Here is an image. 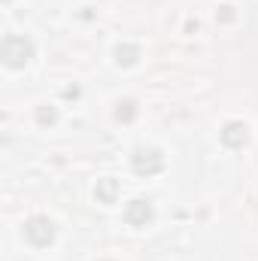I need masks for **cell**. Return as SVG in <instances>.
Instances as JSON below:
<instances>
[{"mask_svg": "<svg viewBox=\"0 0 258 261\" xmlns=\"http://www.w3.org/2000/svg\"><path fill=\"white\" fill-rule=\"evenodd\" d=\"M125 219H128L131 225H146V222L152 219V206H149V200H131L128 210H125Z\"/></svg>", "mask_w": 258, "mask_h": 261, "instance_id": "4", "label": "cell"}, {"mask_svg": "<svg viewBox=\"0 0 258 261\" xmlns=\"http://www.w3.org/2000/svg\"><path fill=\"white\" fill-rule=\"evenodd\" d=\"M0 58L6 67H24L31 58H34V43L21 34H6L3 43H0Z\"/></svg>", "mask_w": 258, "mask_h": 261, "instance_id": "1", "label": "cell"}, {"mask_svg": "<svg viewBox=\"0 0 258 261\" xmlns=\"http://www.w3.org/2000/svg\"><path fill=\"white\" fill-rule=\"evenodd\" d=\"M116 55H119V64H134L137 55H140V49H134V46H131V49H122V46H119Z\"/></svg>", "mask_w": 258, "mask_h": 261, "instance_id": "6", "label": "cell"}, {"mask_svg": "<svg viewBox=\"0 0 258 261\" xmlns=\"http://www.w3.org/2000/svg\"><path fill=\"white\" fill-rule=\"evenodd\" d=\"M97 195L104 197L107 203H113V200H116V182H113V179H107L104 186H97Z\"/></svg>", "mask_w": 258, "mask_h": 261, "instance_id": "7", "label": "cell"}, {"mask_svg": "<svg viewBox=\"0 0 258 261\" xmlns=\"http://www.w3.org/2000/svg\"><path fill=\"white\" fill-rule=\"evenodd\" d=\"M37 119H40L43 125H46V122L52 125V122H55V110H49V113H46V110H40V113H37Z\"/></svg>", "mask_w": 258, "mask_h": 261, "instance_id": "9", "label": "cell"}, {"mask_svg": "<svg viewBox=\"0 0 258 261\" xmlns=\"http://www.w3.org/2000/svg\"><path fill=\"white\" fill-rule=\"evenodd\" d=\"M24 237L34 243V246H49L52 237H55V225L46 219V216H34L24 222Z\"/></svg>", "mask_w": 258, "mask_h": 261, "instance_id": "2", "label": "cell"}, {"mask_svg": "<svg viewBox=\"0 0 258 261\" xmlns=\"http://www.w3.org/2000/svg\"><path fill=\"white\" fill-rule=\"evenodd\" d=\"M164 167V158H161V152L158 149H146V146H140L137 152H134V170L137 173H158Z\"/></svg>", "mask_w": 258, "mask_h": 261, "instance_id": "3", "label": "cell"}, {"mask_svg": "<svg viewBox=\"0 0 258 261\" xmlns=\"http://www.w3.org/2000/svg\"><path fill=\"white\" fill-rule=\"evenodd\" d=\"M116 119H125V122H131V119H134V103H131V100L119 103V110H116Z\"/></svg>", "mask_w": 258, "mask_h": 261, "instance_id": "8", "label": "cell"}, {"mask_svg": "<svg viewBox=\"0 0 258 261\" xmlns=\"http://www.w3.org/2000/svg\"><path fill=\"white\" fill-rule=\"evenodd\" d=\"M246 137H249V134H246V125H240V122H231L228 128L222 130V140H225L228 146H243Z\"/></svg>", "mask_w": 258, "mask_h": 261, "instance_id": "5", "label": "cell"}]
</instances>
